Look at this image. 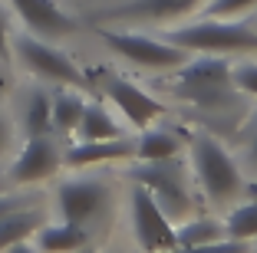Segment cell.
Returning a JSON list of instances; mask_svg holds the SVG:
<instances>
[{
	"mask_svg": "<svg viewBox=\"0 0 257 253\" xmlns=\"http://www.w3.org/2000/svg\"><path fill=\"white\" fill-rule=\"evenodd\" d=\"M40 227H43V210L30 207V204L4 214L0 217V253L10 250L14 243H20V240H30Z\"/></svg>",
	"mask_w": 257,
	"mask_h": 253,
	"instance_id": "15",
	"label": "cell"
},
{
	"mask_svg": "<svg viewBox=\"0 0 257 253\" xmlns=\"http://www.w3.org/2000/svg\"><path fill=\"white\" fill-rule=\"evenodd\" d=\"M4 253H43L37 243H30V240H20V243H14L10 250H4Z\"/></svg>",
	"mask_w": 257,
	"mask_h": 253,
	"instance_id": "28",
	"label": "cell"
},
{
	"mask_svg": "<svg viewBox=\"0 0 257 253\" xmlns=\"http://www.w3.org/2000/svg\"><path fill=\"white\" fill-rule=\"evenodd\" d=\"M257 7V0H208L204 17H221V20H241Z\"/></svg>",
	"mask_w": 257,
	"mask_h": 253,
	"instance_id": "22",
	"label": "cell"
},
{
	"mask_svg": "<svg viewBox=\"0 0 257 253\" xmlns=\"http://www.w3.org/2000/svg\"><path fill=\"white\" fill-rule=\"evenodd\" d=\"M10 53H14V46H10V30H7V20H4V10H0V63H7Z\"/></svg>",
	"mask_w": 257,
	"mask_h": 253,
	"instance_id": "26",
	"label": "cell"
},
{
	"mask_svg": "<svg viewBox=\"0 0 257 253\" xmlns=\"http://www.w3.org/2000/svg\"><path fill=\"white\" fill-rule=\"evenodd\" d=\"M86 99L76 89H60L53 96V135H76Z\"/></svg>",
	"mask_w": 257,
	"mask_h": 253,
	"instance_id": "19",
	"label": "cell"
},
{
	"mask_svg": "<svg viewBox=\"0 0 257 253\" xmlns=\"http://www.w3.org/2000/svg\"><path fill=\"white\" fill-rule=\"evenodd\" d=\"M227 237V227L224 220L218 217H188L175 227V250H191V246H201V243H214V240H224Z\"/></svg>",
	"mask_w": 257,
	"mask_h": 253,
	"instance_id": "16",
	"label": "cell"
},
{
	"mask_svg": "<svg viewBox=\"0 0 257 253\" xmlns=\"http://www.w3.org/2000/svg\"><path fill=\"white\" fill-rule=\"evenodd\" d=\"M56 207L63 220L86 227L109 207V187L96 178H69L56 191Z\"/></svg>",
	"mask_w": 257,
	"mask_h": 253,
	"instance_id": "8",
	"label": "cell"
},
{
	"mask_svg": "<svg viewBox=\"0 0 257 253\" xmlns=\"http://www.w3.org/2000/svg\"><path fill=\"white\" fill-rule=\"evenodd\" d=\"M165 40L188 53H214V56L257 53V30L244 27L241 20H221V17H204L195 23L172 27L165 30Z\"/></svg>",
	"mask_w": 257,
	"mask_h": 253,
	"instance_id": "3",
	"label": "cell"
},
{
	"mask_svg": "<svg viewBox=\"0 0 257 253\" xmlns=\"http://www.w3.org/2000/svg\"><path fill=\"white\" fill-rule=\"evenodd\" d=\"M96 33L119 60L132 63V66H139V69L168 73V69H178V66H185V63L191 60V53L182 50V46L168 43V40L145 37V33H136V30H109V27L99 23Z\"/></svg>",
	"mask_w": 257,
	"mask_h": 253,
	"instance_id": "5",
	"label": "cell"
},
{
	"mask_svg": "<svg viewBox=\"0 0 257 253\" xmlns=\"http://www.w3.org/2000/svg\"><path fill=\"white\" fill-rule=\"evenodd\" d=\"M247 158L257 164V128H254V135H250V142H247Z\"/></svg>",
	"mask_w": 257,
	"mask_h": 253,
	"instance_id": "29",
	"label": "cell"
},
{
	"mask_svg": "<svg viewBox=\"0 0 257 253\" xmlns=\"http://www.w3.org/2000/svg\"><path fill=\"white\" fill-rule=\"evenodd\" d=\"M7 89V76H4V69H0V92Z\"/></svg>",
	"mask_w": 257,
	"mask_h": 253,
	"instance_id": "31",
	"label": "cell"
},
{
	"mask_svg": "<svg viewBox=\"0 0 257 253\" xmlns=\"http://www.w3.org/2000/svg\"><path fill=\"white\" fill-rule=\"evenodd\" d=\"M250 253H257V250H250Z\"/></svg>",
	"mask_w": 257,
	"mask_h": 253,
	"instance_id": "33",
	"label": "cell"
},
{
	"mask_svg": "<svg viewBox=\"0 0 257 253\" xmlns=\"http://www.w3.org/2000/svg\"><path fill=\"white\" fill-rule=\"evenodd\" d=\"M168 89L198 109H224L234 99L231 63L214 53H204V60H188L185 66H178Z\"/></svg>",
	"mask_w": 257,
	"mask_h": 253,
	"instance_id": "2",
	"label": "cell"
},
{
	"mask_svg": "<svg viewBox=\"0 0 257 253\" xmlns=\"http://www.w3.org/2000/svg\"><path fill=\"white\" fill-rule=\"evenodd\" d=\"M201 4L208 0H119L99 14V23H165L195 14Z\"/></svg>",
	"mask_w": 257,
	"mask_h": 253,
	"instance_id": "10",
	"label": "cell"
},
{
	"mask_svg": "<svg viewBox=\"0 0 257 253\" xmlns=\"http://www.w3.org/2000/svg\"><path fill=\"white\" fill-rule=\"evenodd\" d=\"M10 46H14L17 60L40 79L56 82V86H86L83 69L76 66L63 50H56L53 40H43L37 33H20Z\"/></svg>",
	"mask_w": 257,
	"mask_h": 253,
	"instance_id": "7",
	"label": "cell"
},
{
	"mask_svg": "<svg viewBox=\"0 0 257 253\" xmlns=\"http://www.w3.org/2000/svg\"><path fill=\"white\" fill-rule=\"evenodd\" d=\"M20 23L43 40H63L79 30V20L69 17L56 0H7Z\"/></svg>",
	"mask_w": 257,
	"mask_h": 253,
	"instance_id": "11",
	"label": "cell"
},
{
	"mask_svg": "<svg viewBox=\"0 0 257 253\" xmlns=\"http://www.w3.org/2000/svg\"><path fill=\"white\" fill-rule=\"evenodd\" d=\"M182 155V138L172 128H142L136 138V161H162V158Z\"/></svg>",
	"mask_w": 257,
	"mask_h": 253,
	"instance_id": "17",
	"label": "cell"
},
{
	"mask_svg": "<svg viewBox=\"0 0 257 253\" xmlns=\"http://www.w3.org/2000/svg\"><path fill=\"white\" fill-rule=\"evenodd\" d=\"M23 128L27 135H53V99L43 89H33L23 102Z\"/></svg>",
	"mask_w": 257,
	"mask_h": 253,
	"instance_id": "20",
	"label": "cell"
},
{
	"mask_svg": "<svg viewBox=\"0 0 257 253\" xmlns=\"http://www.w3.org/2000/svg\"><path fill=\"white\" fill-rule=\"evenodd\" d=\"M188 164H191V171H195V181L201 184L204 197L211 204H231L237 194H244V178H241L237 161L208 132H198L191 138Z\"/></svg>",
	"mask_w": 257,
	"mask_h": 253,
	"instance_id": "1",
	"label": "cell"
},
{
	"mask_svg": "<svg viewBox=\"0 0 257 253\" xmlns=\"http://www.w3.org/2000/svg\"><path fill=\"white\" fill-rule=\"evenodd\" d=\"M234 76V89H241L244 96L257 99V63H241V66H231Z\"/></svg>",
	"mask_w": 257,
	"mask_h": 253,
	"instance_id": "24",
	"label": "cell"
},
{
	"mask_svg": "<svg viewBox=\"0 0 257 253\" xmlns=\"http://www.w3.org/2000/svg\"><path fill=\"white\" fill-rule=\"evenodd\" d=\"M128 207H132V233L142 253H175V220L159 207L152 191L139 181H132L128 194Z\"/></svg>",
	"mask_w": 257,
	"mask_h": 253,
	"instance_id": "6",
	"label": "cell"
},
{
	"mask_svg": "<svg viewBox=\"0 0 257 253\" xmlns=\"http://www.w3.org/2000/svg\"><path fill=\"white\" fill-rule=\"evenodd\" d=\"M136 158V138H96V142H73L63 151V168H92Z\"/></svg>",
	"mask_w": 257,
	"mask_h": 253,
	"instance_id": "13",
	"label": "cell"
},
{
	"mask_svg": "<svg viewBox=\"0 0 257 253\" xmlns=\"http://www.w3.org/2000/svg\"><path fill=\"white\" fill-rule=\"evenodd\" d=\"M33 243L43 253H76V250H83V246H89V233H86V227L69 223V220L43 223V227L33 233Z\"/></svg>",
	"mask_w": 257,
	"mask_h": 253,
	"instance_id": "14",
	"label": "cell"
},
{
	"mask_svg": "<svg viewBox=\"0 0 257 253\" xmlns=\"http://www.w3.org/2000/svg\"><path fill=\"white\" fill-rule=\"evenodd\" d=\"M76 253H92V250H89V246H83V250H76Z\"/></svg>",
	"mask_w": 257,
	"mask_h": 253,
	"instance_id": "32",
	"label": "cell"
},
{
	"mask_svg": "<svg viewBox=\"0 0 257 253\" xmlns=\"http://www.w3.org/2000/svg\"><path fill=\"white\" fill-rule=\"evenodd\" d=\"M224 227H227V237L257 240V201L237 204V207L224 217Z\"/></svg>",
	"mask_w": 257,
	"mask_h": 253,
	"instance_id": "21",
	"label": "cell"
},
{
	"mask_svg": "<svg viewBox=\"0 0 257 253\" xmlns=\"http://www.w3.org/2000/svg\"><path fill=\"white\" fill-rule=\"evenodd\" d=\"M27 204H30L27 197H20V194H7V191H4V194H0V217L10 214V210H17V207H27Z\"/></svg>",
	"mask_w": 257,
	"mask_h": 253,
	"instance_id": "25",
	"label": "cell"
},
{
	"mask_svg": "<svg viewBox=\"0 0 257 253\" xmlns=\"http://www.w3.org/2000/svg\"><path fill=\"white\" fill-rule=\"evenodd\" d=\"M106 96L125 115L128 125H136V128H149L165 112V105L159 99L149 96L145 89H139L136 82H128L125 76H106Z\"/></svg>",
	"mask_w": 257,
	"mask_h": 253,
	"instance_id": "12",
	"label": "cell"
},
{
	"mask_svg": "<svg viewBox=\"0 0 257 253\" xmlns=\"http://www.w3.org/2000/svg\"><path fill=\"white\" fill-rule=\"evenodd\" d=\"M122 128L99 102H86L79 128H76V142H96V138H119Z\"/></svg>",
	"mask_w": 257,
	"mask_h": 253,
	"instance_id": "18",
	"label": "cell"
},
{
	"mask_svg": "<svg viewBox=\"0 0 257 253\" xmlns=\"http://www.w3.org/2000/svg\"><path fill=\"white\" fill-rule=\"evenodd\" d=\"M10 148V122L7 115H4V109H0V155Z\"/></svg>",
	"mask_w": 257,
	"mask_h": 253,
	"instance_id": "27",
	"label": "cell"
},
{
	"mask_svg": "<svg viewBox=\"0 0 257 253\" xmlns=\"http://www.w3.org/2000/svg\"><path fill=\"white\" fill-rule=\"evenodd\" d=\"M128 181H139L152 191V197L159 201V207L172 217L175 223H182L195 210V197H191V178L182 158H162V161H139Z\"/></svg>",
	"mask_w": 257,
	"mask_h": 253,
	"instance_id": "4",
	"label": "cell"
},
{
	"mask_svg": "<svg viewBox=\"0 0 257 253\" xmlns=\"http://www.w3.org/2000/svg\"><path fill=\"white\" fill-rule=\"evenodd\" d=\"M7 184H10V178H7V171H0V194L7 191Z\"/></svg>",
	"mask_w": 257,
	"mask_h": 253,
	"instance_id": "30",
	"label": "cell"
},
{
	"mask_svg": "<svg viewBox=\"0 0 257 253\" xmlns=\"http://www.w3.org/2000/svg\"><path fill=\"white\" fill-rule=\"evenodd\" d=\"M60 168H63V151L53 135H27L23 151L7 168V178L10 184H37V181L53 178Z\"/></svg>",
	"mask_w": 257,
	"mask_h": 253,
	"instance_id": "9",
	"label": "cell"
},
{
	"mask_svg": "<svg viewBox=\"0 0 257 253\" xmlns=\"http://www.w3.org/2000/svg\"><path fill=\"white\" fill-rule=\"evenodd\" d=\"M175 253H250V240H237V237H224L214 243H201L191 250H175Z\"/></svg>",
	"mask_w": 257,
	"mask_h": 253,
	"instance_id": "23",
	"label": "cell"
}]
</instances>
